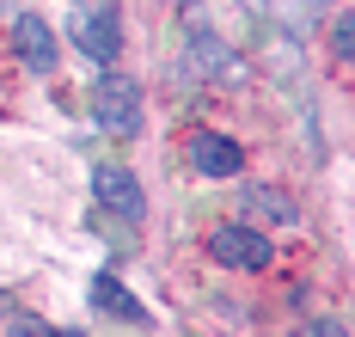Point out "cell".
<instances>
[{"label":"cell","mask_w":355,"mask_h":337,"mask_svg":"<svg viewBox=\"0 0 355 337\" xmlns=\"http://www.w3.org/2000/svg\"><path fill=\"white\" fill-rule=\"evenodd\" d=\"M68 31L92 62H116V43H123V31H116V0H86L68 19Z\"/></svg>","instance_id":"cell-2"},{"label":"cell","mask_w":355,"mask_h":337,"mask_svg":"<svg viewBox=\"0 0 355 337\" xmlns=\"http://www.w3.org/2000/svg\"><path fill=\"white\" fill-rule=\"evenodd\" d=\"M12 43H19V62H25L31 74H49V68H55V55H62L55 31H49L37 12H19V19H12Z\"/></svg>","instance_id":"cell-5"},{"label":"cell","mask_w":355,"mask_h":337,"mask_svg":"<svg viewBox=\"0 0 355 337\" xmlns=\"http://www.w3.org/2000/svg\"><path fill=\"white\" fill-rule=\"evenodd\" d=\"M92 306H98V313H110V319H129V325H141V319H147L141 300L129 295L123 282H110V276H98V282H92Z\"/></svg>","instance_id":"cell-7"},{"label":"cell","mask_w":355,"mask_h":337,"mask_svg":"<svg viewBox=\"0 0 355 337\" xmlns=\"http://www.w3.org/2000/svg\"><path fill=\"white\" fill-rule=\"evenodd\" d=\"M6 337H55V331H49L43 319H31V313H19V319H12V331H6Z\"/></svg>","instance_id":"cell-12"},{"label":"cell","mask_w":355,"mask_h":337,"mask_svg":"<svg viewBox=\"0 0 355 337\" xmlns=\"http://www.w3.org/2000/svg\"><path fill=\"white\" fill-rule=\"evenodd\" d=\"M313 337H343V325H313Z\"/></svg>","instance_id":"cell-13"},{"label":"cell","mask_w":355,"mask_h":337,"mask_svg":"<svg viewBox=\"0 0 355 337\" xmlns=\"http://www.w3.org/2000/svg\"><path fill=\"white\" fill-rule=\"evenodd\" d=\"M0 313H12V300H6V295H0Z\"/></svg>","instance_id":"cell-14"},{"label":"cell","mask_w":355,"mask_h":337,"mask_svg":"<svg viewBox=\"0 0 355 337\" xmlns=\"http://www.w3.org/2000/svg\"><path fill=\"white\" fill-rule=\"evenodd\" d=\"M184 153H190V166H196L202 178H233V172L245 166V153H239V141H227V135H214V129H196Z\"/></svg>","instance_id":"cell-6"},{"label":"cell","mask_w":355,"mask_h":337,"mask_svg":"<svg viewBox=\"0 0 355 337\" xmlns=\"http://www.w3.org/2000/svg\"><path fill=\"white\" fill-rule=\"evenodd\" d=\"M209 258L227 263V270H270L276 263V252H270V239L263 233H251V227H214L209 233Z\"/></svg>","instance_id":"cell-3"},{"label":"cell","mask_w":355,"mask_h":337,"mask_svg":"<svg viewBox=\"0 0 355 337\" xmlns=\"http://www.w3.org/2000/svg\"><path fill=\"white\" fill-rule=\"evenodd\" d=\"M196 62H202V74H239V55H233V49H227V43H209L202 37V31H196Z\"/></svg>","instance_id":"cell-10"},{"label":"cell","mask_w":355,"mask_h":337,"mask_svg":"<svg viewBox=\"0 0 355 337\" xmlns=\"http://www.w3.org/2000/svg\"><path fill=\"white\" fill-rule=\"evenodd\" d=\"M92 116H98V129L105 135H135L141 129V86L129 74H98V86H92Z\"/></svg>","instance_id":"cell-1"},{"label":"cell","mask_w":355,"mask_h":337,"mask_svg":"<svg viewBox=\"0 0 355 337\" xmlns=\"http://www.w3.org/2000/svg\"><path fill=\"white\" fill-rule=\"evenodd\" d=\"M245 209L251 215H263V221H300V209H294V196H288V190H263V184H251L245 190Z\"/></svg>","instance_id":"cell-9"},{"label":"cell","mask_w":355,"mask_h":337,"mask_svg":"<svg viewBox=\"0 0 355 337\" xmlns=\"http://www.w3.org/2000/svg\"><path fill=\"white\" fill-rule=\"evenodd\" d=\"M331 49H337V62L349 68V49H355V31H349V19H331Z\"/></svg>","instance_id":"cell-11"},{"label":"cell","mask_w":355,"mask_h":337,"mask_svg":"<svg viewBox=\"0 0 355 337\" xmlns=\"http://www.w3.org/2000/svg\"><path fill=\"white\" fill-rule=\"evenodd\" d=\"M245 6H257L263 19H282L288 31H313V25H319V6H324V0H245Z\"/></svg>","instance_id":"cell-8"},{"label":"cell","mask_w":355,"mask_h":337,"mask_svg":"<svg viewBox=\"0 0 355 337\" xmlns=\"http://www.w3.org/2000/svg\"><path fill=\"white\" fill-rule=\"evenodd\" d=\"M92 190H98L105 215H116V221H141L147 215V196H141L129 166H92Z\"/></svg>","instance_id":"cell-4"},{"label":"cell","mask_w":355,"mask_h":337,"mask_svg":"<svg viewBox=\"0 0 355 337\" xmlns=\"http://www.w3.org/2000/svg\"><path fill=\"white\" fill-rule=\"evenodd\" d=\"M55 337H86V331H55Z\"/></svg>","instance_id":"cell-15"}]
</instances>
